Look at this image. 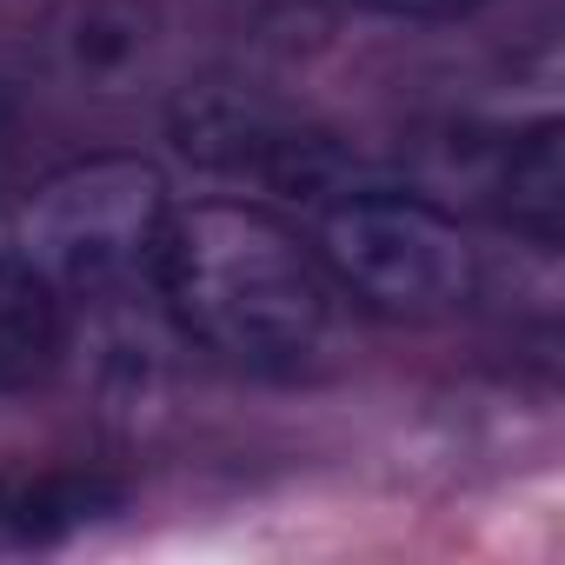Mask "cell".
<instances>
[{
    "label": "cell",
    "mask_w": 565,
    "mask_h": 565,
    "mask_svg": "<svg viewBox=\"0 0 565 565\" xmlns=\"http://www.w3.org/2000/svg\"><path fill=\"white\" fill-rule=\"evenodd\" d=\"M153 294L173 333L220 366L300 380L340 340V287L307 233L259 200H186L167 213Z\"/></svg>",
    "instance_id": "1"
},
{
    "label": "cell",
    "mask_w": 565,
    "mask_h": 565,
    "mask_svg": "<svg viewBox=\"0 0 565 565\" xmlns=\"http://www.w3.org/2000/svg\"><path fill=\"white\" fill-rule=\"evenodd\" d=\"M307 246L347 307L380 320H452L479 300V246L452 206L419 193L413 180H360L340 173L307 200Z\"/></svg>",
    "instance_id": "2"
},
{
    "label": "cell",
    "mask_w": 565,
    "mask_h": 565,
    "mask_svg": "<svg viewBox=\"0 0 565 565\" xmlns=\"http://www.w3.org/2000/svg\"><path fill=\"white\" fill-rule=\"evenodd\" d=\"M167 173L140 153H94L47 173L21 206V253L61 294L67 313L134 320L140 300L160 307L153 266L167 239Z\"/></svg>",
    "instance_id": "3"
},
{
    "label": "cell",
    "mask_w": 565,
    "mask_h": 565,
    "mask_svg": "<svg viewBox=\"0 0 565 565\" xmlns=\"http://www.w3.org/2000/svg\"><path fill=\"white\" fill-rule=\"evenodd\" d=\"M419 193L439 206H472L519 233L525 246L552 253L565 220V160H558V120L532 127H459L419 147Z\"/></svg>",
    "instance_id": "4"
},
{
    "label": "cell",
    "mask_w": 565,
    "mask_h": 565,
    "mask_svg": "<svg viewBox=\"0 0 565 565\" xmlns=\"http://www.w3.org/2000/svg\"><path fill=\"white\" fill-rule=\"evenodd\" d=\"M173 140L186 160L239 180V186H266V193H287V200H313L320 186H333L340 173H353V160L300 114L273 107L259 94L239 87H200L180 100L173 114Z\"/></svg>",
    "instance_id": "5"
},
{
    "label": "cell",
    "mask_w": 565,
    "mask_h": 565,
    "mask_svg": "<svg viewBox=\"0 0 565 565\" xmlns=\"http://www.w3.org/2000/svg\"><path fill=\"white\" fill-rule=\"evenodd\" d=\"M67 353V307L21 246H0V393H28Z\"/></svg>",
    "instance_id": "6"
},
{
    "label": "cell",
    "mask_w": 565,
    "mask_h": 565,
    "mask_svg": "<svg viewBox=\"0 0 565 565\" xmlns=\"http://www.w3.org/2000/svg\"><path fill=\"white\" fill-rule=\"evenodd\" d=\"M120 505L100 472H0V545H54Z\"/></svg>",
    "instance_id": "7"
},
{
    "label": "cell",
    "mask_w": 565,
    "mask_h": 565,
    "mask_svg": "<svg viewBox=\"0 0 565 565\" xmlns=\"http://www.w3.org/2000/svg\"><path fill=\"white\" fill-rule=\"evenodd\" d=\"M54 41L74 81H127L134 67H147V47H153L147 14L127 8V0H87V8L67 14Z\"/></svg>",
    "instance_id": "8"
},
{
    "label": "cell",
    "mask_w": 565,
    "mask_h": 565,
    "mask_svg": "<svg viewBox=\"0 0 565 565\" xmlns=\"http://www.w3.org/2000/svg\"><path fill=\"white\" fill-rule=\"evenodd\" d=\"M366 14H386V21H452V14H472L486 0H353Z\"/></svg>",
    "instance_id": "9"
},
{
    "label": "cell",
    "mask_w": 565,
    "mask_h": 565,
    "mask_svg": "<svg viewBox=\"0 0 565 565\" xmlns=\"http://www.w3.org/2000/svg\"><path fill=\"white\" fill-rule=\"evenodd\" d=\"M14 167H21V107H14L8 87H0V186L14 180Z\"/></svg>",
    "instance_id": "10"
}]
</instances>
